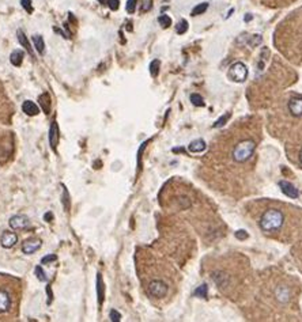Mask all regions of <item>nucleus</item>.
I'll return each instance as SVG.
<instances>
[{"mask_svg": "<svg viewBox=\"0 0 302 322\" xmlns=\"http://www.w3.org/2000/svg\"><path fill=\"white\" fill-rule=\"evenodd\" d=\"M259 140V123H237L218 136L204 161V166H207L208 170H213V173L223 167V174H229L233 178L245 177V170L241 167L255 158ZM223 174H220L214 185L220 182Z\"/></svg>", "mask_w": 302, "mask_h": 322, "instance_id": "1", "label": "nucleus"}, {"mask_svg": "<svg viewBox=\"0 0 302 322\" xmlns=\"http://www.w3.org/2000/svg\"><path fill=\"white\" fill-rule=\"evenodd\" d=\"M255 208L249 207V210L255 214L256 222L260 230L270 238L287 242L291 238L294 217L297 208L286 205L274 200H260L252 203Z\"/></svg>", "mask_w": 302, "mask_h": 322, "instance_id": "2", "label": "nucleus"}, {"mask_svg": "<svg viewBox=\"0 0 302 322\" xmlns=\"http://www.w3.org/2000/svg\"><path fill=\"white\" fill-rule=\"evenodd\" d=\"M237 261H229V263H215L211 270V279L215 283L222 294H226L227 296L233 299L243 298L245 293V283L248 276L247 272L249 265L247 260L238 267L234 272V265Z\"/></svg>", "mask_w": 302, "mask_h": 322, "instance_id": "3", "label": "nucleus"}, {"mask_svg": "<svg viewBox=\"0 0 302 322\" xmlns=\"http://www.w3.org/2000/svg\"><path fill=\"white\" fill-rule=\"evenodd\" d=\"M229 77H230L234 82H244V80L247 79V77H248V68H247V65L241 63V61L234 63V64L230 67V70H229Z\"/></svg>", "mask_w": 302, "mask_h": 322, "instance_id": "4", "label": "nucleus"}, {"mask_svg": "<svg viewBox=\"0 0 302 322\" xmlns=\"http://www.w3.org/2000/svg\"><path fill=\"white\" fill-rule=\"evenodd\" d=\"M287 113L291 117H302V97H291L287 101Z\"/></svg>", "mask_w": 302, "mask_h": 322, "instance_id": "5", "label": "nucleus"}, {"mask_svg": "<svg viewBox=\"0 0 302 322\" xmlns=\"http://www.w3.org/2000/svg\"><path fill=\"white\" fill-rule=\"evenodd\" d=\"M17 242H18V235L14 231H3V234L0 237V245L4 249H11L17 245Z\"/></svg>", "mask_w": 302, "mask_h": 322, "instance_id": "6", "label": "nucleus"}, {"mask_svg": "<svg viewBox=\"0 0 302 322\" xmlns=\"http://www.w3.org/2000/svg\"><path fill=\"white\" fill-rule=\"evenodd\" d=\"M8 224L12 230H24L30 226V220L25 215H15L8 220Z\"/></svg>", "mask_w": 302, "mask_h": 322, "instance_id": "7", "label": "nucleus"}, {"mask_svg": "<svg viewBox=\"0 0 302 322\" xmlns=\"http://www.w3.org/2000/svg\"><path fill=\"white\" fill-rule=\"evenodd\" d=\"M41 240H38V238H31V240L25 241L24 243H22V252L25 254H33V253H36L41 247Z\"/></svg>", "mask_w": 302, "mask_h": 322, "instance_id": "8", "label": "nucleus"}, {"mask_svg": "<svg viewBox=\"0 0 302 322\" xmlns=\"http://www.w3.org/2000/svg\"><path fill=\"white\" fill-rule=\"evenodd\" d=\"M11 309V296L6 290L0 288V313H7Z\"/></svg>", "mask_w": 302, "mask_h": 322, "instance_id": "9", "label": "nucleus"}, {"mask_svg": "<svg viewBox=\"0 0 302 322\" xmlns=\"http://www.w3.org/2000/svg\"><path fill=\"white\" fill-rule=\"evenodd\" d=\"M279 187L282 189V192H283L286 196H289L290 199H297L298 197V190H297V188H294L291 185L290 182L287 181H280L279 182Z\"/></svg>", "mask_w": 302, "mask_h": 322, "instance_id": "10", "label": "nucleus"}, {"mask_svg": "<svg viewBox=\"0 0 302 322\" xmlns=\"http://www.w3.org/2000/svg\"><path fill=\"white\" fill-rule=\"evenodd\" d=\"M49 141H51V147L56 150L57 143H59V127H57V123H55V121L49 129Z\"/></svg>", "mask_w": 302, "mask_h": 322, "instance_id": "11", "label": "nucleus"}, {"mask_svg": "<svg viewBox=\"0 0 302 322\" xmlns=\"http://www.w3.org/2000/svg\"><path fill=\"white\" fill-rule=\"evenodd\" d=\"M22 110L25 111V114L27 116H37L40 113V109L38 106L33 102V101H25L22 104Z\"/></svg>", "mask_w": 302, "mask_h": 322, "instance_id": "12", "label": "nucleus"}, {"mask_svg": "<svg viewBox=\"0 0 302 322\" xmlns=\"http://www.w3.org/2000/svg\"><path fill=\"white\" fill-rule=\"evenodd\" d=\"M24 52L19 51V49H15V51L11 53V56H10V61H11V64L15 65V67H21L22 63H24Z\"/></svg>", "mask_w": 302, "mask_h": 322, "instance_id": "13", "label": "nucleus"}, {"mask_svg": "<svg viewBox=\"0 0 302 322\" xmlns=\"http://www.w3.org/2000/svg\"><path fill=\"white\" fill-rule=\"evenodd\" d=\"M18 41L19 44L22 45V47L29 52V54L31 56V57H34V53H33V49H31V47H30V42L27 41V38H26V35H25V33L22 31V30H18Z\"/></svg>", "mask_w": 302, "mask_h": 322, "instance_id": "14", "label": "nucleus"}, {"mask_svg": "<svg viewBox=\"0 0 302 322\" xmlns=\"http://www.w3.org/2000/svg\"><path fill=\"white\" fill-rule=\"evenodd\" d=\"M188 148H190L191 153H201V151L206 150V143L201 139H197V140L192 141Z\"/></svg>", "mask_w": 302, "mask_h": 322, "instance_id": "15", "label": "nucleus"}, {"mask_svg": "<svg viewBox=\"0 0 302 322\" xmlns=\"http://www.w3.org/2000/svg\"><path fill=\"white\" fill-rule=\"evenodd\" d=\"M33 44L36 47L37 52L40 53V54H44V52H45V42H44V38H42L41 35H33Z\"/></svg>", "mask_w": 302, "mask_h": 322, "instance_id": "16", "label": "nucleus"}, {"mask_svg": "<svg viewBox=\"0 0 302 322\" xmlns=\"http://www.w3.org/2000/svg\"><path fill=\"white\" fill-rule=\"evenodd\" d=\"M97 293H98V300H100V305L104 302V283H102V277L98 273L97 276Z\"/></svg>", "mask_w": 302, "mask_h": 322, "instance_id": "17", "label": "nucleus"}, {"mask_svg": "<svg viewBox=\"0 0 302 322\" xmlns=\"http://www.w3.org/2000/svg\"><path fill=\"white\" fill-rule=\"evenodd\" d=\"M208 8V3H200V4H197V6L192 10V15L196 17V15H200L203 12H206V10Z\"/></svg>", "mask_w": 302, "mask_h": 322, "instance_id": "18", "label": "nucleus"}, {"mask_svg": "<svg viewBox=\"0 0 302 322\" xmlns=\"http://www.w3.org/2000/svg\"><path fill=\"white\" fill-rule=\"evenodd\" d=\"M150 72H151V77H157L158 72H160V61L158 60H153L151 64H150Z\"/></svg>", "mask_w": 302, "mask_h": 322, "instance_id": "19", "label": "nucleus"}, {"mask_svg": "<svg viewBox=\"0 0 302 322\" xmlns=\"http://www.w3.org/2000/svg\"><path fill=\"white\" fill-rule=\"evenodd\" d=\"M191 102L195 106H203L204 105V102H203V98H201V95L199 94H191Z\"/></svg>", "mask_w": 302, "mask_h": 322, "instance_id": "20", "label": "nucleus"}, {"mask_svg": "<svg viewBox=\"0 0 302 322\" xmlns=\"http://www.w3.org/2000/svg\"><path fill=\"white\" fill-rule=\"evenodd\" d=\"M158 22H160V25L162 26V27H169L170 25H172V19L167 17V15H161L160 18H158Z\"/></svg>", "mask_w": 302, "mask_h": 322, "instance_id": "21", "label": "nucleus"}, {"mask_svg": "<svg viewBox=\"0 0 302 322\" xmlns=\"http://www.w3.org/2000/svg\"><path fill=\"white\" fill-rule=\"evenodd\" d=\"M137 0H128V1H127V7H125V8H127V12H128V14H134V12H135V10H137Z\"/></svg>", "mask_w": 302, "mask_h": 322, "instance_id": "22", "label": "nucleus"}, {"mask_svg": "<svg viewBox=\"0 0 302 322\" xmlns=\"http://www.w3.org/2000/svg\"><path fill=\"white\" fill-rule=\"evenodd\" d=\"M36 275H37V279L40 281H48V277L47 275H45V272L42 270L41 267H36Z\"/></svg>", "mask_w": 302, "mask_h": 322, "instance_id": "23", "label": "nucleus"}, {"mask_svg": "<svg viewBox=\"0 0 302 322\" xmlns=\"http://www.w3.org/2000/svg\"><path fill=\"white\" fill-rule=\"evenodd\" d=\"M21 6L24 7L29 14L33 12V3H31V0H21Z\"/></svg>", "mask_w": 302, "mask_h": 322, "instance_id": "24", "label": "nucleus"}, {"mask_svg": "<svg viewBox=\"0 0 302 322\" xmlns=\"http://www.w3.org/2000/svg\"><path fill=\"white\" fill-rule=\"evenodd\" d=\"M187 29H188V24H187V21H184L183 19L177 26V33L178 34H184V33L187 31Z\"/></svg>", "mask_w": 302, "mask_h": 322, "instance_id": "25", "label": "nucleus"}, {"mask_svg": "<svg viewBox=\"0 0 302 322\" xmlns=\"http://www.w3.org/2000/svg\"><path fill=\"white\" fill-rule=\"evenodd\" d=\"M107 3H108V6H109V8H110L112 11L119 10V7H120L119 0H107Z\"/></svg>", "mask_w": 302, "mask_h": 322, "instance_id": "26", "label": "nucleus"}, {"mask_svg": "<svg viewBox=\"0 0 302 322\" xmlns=\"http://www.w3.org/2000/svg\"><path fill=\"white\" fill-rule=\"evenodd\" d=\"M151 7H153V0H144L140 10H142V12L150 11V10H151Z\"/></svg>", "mask_w": 302, "mask_h": 322, "instance_id": "27", "label": "nucleus"}, {"mask_svg": "<svg viewBox=\"0 0 302 322\" xmlns=\"http://www.w3.org/2000/svg\"><path fill=\"white\" fill-rule=\"evenodd\" d=\"M56 260H57V257H56L55 254H48V256H45V257L41 258V264L54 263V261H56Z\"/></svg>", "mask_w": 302, "mask_h": 322, "instance_id": "28", "label": "nucleus"}, {"mask_svg": "<svg viewBox=\"0 0 302 322\" xmlns=\"http://www.w3.org/2000/svg\"><path fill=\"white\" fill-rule=\"evenodd\" d=\"M196 295L199 296H207V286H201L196 290Z\"/></svg>", "mask_w": 302, "mask_h": 322, "instance_id": "29", "label": "nucleus"}, {"mask_svg": "<svg viewBox=\"0 0 302 322\" xmlns=\"http://www.w3.org/2000/svg\"><path fill=\"white\" fill-rule=\"evenodd\" d=\"M110 320L114 322H117L121 320V316H120V313H117L116 310H110Z\"/></svg>", "mask_w": 302, "mask_h": 322, "instance_id": "30", "label": "nucleus"}, {"mask_svg": "<svg viewBox=\"0 0 302 322\" xmlns=\"http://www.w3.org/2000/svg\"><path fill=\"white\" fill-rule=\"evenodd\" d=\"M294 254H296V257L298 258V265H301V268H302V243L300 246H298V252L297 253H294Z\"/></svg>", "mask_w": 302, "mask_h": 322, "instance_id": "31", "label": "nucleus"}, {"mask_svg": "<svg viewBox=\"0 0 302 322\" xmlns=\"http://www.w3.org/2000/svg\"><path fill=\"white\" fill-rule=\"evenodd\" d=\"M297 162L301 164V167H302V144H301V147L297 150Z\"/></svg>", "mask_w": 302, "mask_h": 322, "instance_id": "32", "label": "nucleus"}, {"mask_svg": "<svg viewBox=\"0 0 302 322\" xmlns=\"http://www.w3.org/2000/svg\"><path fill=\"white\" fill-rule=\"evenodd\" d=\"M236 237H237V238H240V240H244V238H247V237H248V234H247V233H245L244 230H240V231H237Z\"/></svg>", "mask_w": 302, "mask_h": 322, "instance_id": "33", "label": "nucleus"}, {"mask_svg": "<svg viewBox=\"0 0 302 322\" xmlns=\"http://www.w3.org/2000/svg\"><path fill=\"white\" fill-rule=\"evenodd\" d=\"M229 116H230V114H226L225 117H223V118H220V121H218V123L215 124V125H214V127H215V128H217V127H220V125H222V124H225V121H226V120H227V118H229Z\"/></svg>", "mask_w": 302, "mask_h": 322, "instance_id": "34", "label": "nucleus"}, {"mask_svg": "<svg viewBox=\"0 0 302 322\" xmlns=\"http://www.w3.org/2000/svg\"><path fill=\"white\" fill-rule=\"evenodd\" d=\"M44 219H45L47 222H51V220H52V214H51V212H47V214L44 215Z\"/></svg>", "mask_w": 302, "mask_h": 322, "instance_id": "35", "label": "nucleus"}, {"mask_svg": "<svg viewBox=\"0 0 302 322\" xmlns=\"http://www.w3.org/2000/svg\"><path fill=\"white\" fill-rule=\"evenodd\" d=\"M98 1H100V3H105L107 0H98Z\"/></svg>", "mask_w": 302, "mask_h": 322, "instance_id": "36", "label": "nucleus"}]
</instances>
